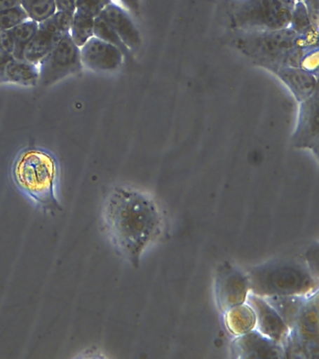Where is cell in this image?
I'll use <instances>...</instances> for the list:
<instances>
[{"label":"cell","instance_id":"cell-5","mask_svg":"<svg viewBox=\"0 0 319 359\" xmlns=\"http://www.w3.org/2000/svg\"><path fill=\"white\" fill-rule=\"evenodd\" d=\"M295 0H234L232 25L237 31L279 30L290 25Z\"/></svg>","mask_w":319,"mask_h":359},{"label":"cell","instance_id":"cell-14","mask_svg":"<svg viewBox=\"0 0 319 359\" xmlns=\"http://www.w3.org/2000/svg\"><path fill=\"white\" fill-rule=\"evenodd\" d=\"M100 16L116 31L130 52H136L141 47L142 38L138 27H136L130 13L122 6L111 2L103 10Z\"/></svg>","mask_w":319,"mask_h":359},{"label":"cell","instance_id":"cell-11","mask_svg":"<svg viewBox=\"0 0 319 359\" xmlns=\"http://www.w3.org/2000/svg\"><path fill=\"white\" fill-rule=\"evenodd\" d=\"M231 350L234 358H283L285 350L282 345L267 338L257 330L234 337Z\"/></svg>","mask_w":319,"mask_h":359},{"label":"cell","instance_id":"cell-20","mask_svg":"<svg viewBox=\"0 0 319 359\" xmlns=\"http://www.w3.org/2000/svg\"><path fill=\"white\" fill-rule=\"evenodd\" d=\"M38 29V22L30 19L11 29L13 39H15L13 58L23 59L25 50H26L29 42L32 41L33 36L37 33Z\"/></svg>","mask_w":319,"mask_h":359},{"label":"cell","instance_id":"cell-30","mask_svg":"<svg viewBox=\"0 0 319 359\" xmlns=\"http://www.w3.org/2000/svg\"><path fill=\"white\" fill-rule=\"evenodd\" d=\"M13 58V55L0 49V81H2V83H4L5 67H6L8 63H9Z\"/></svg>","mask_w":319,"mask_h":359},{"label":"cell","instance_id":"cell-18","mask_svg":"<svg viewBox=\"0 0 319 359\" xmlns=\"http://www.w3.org/2000/svg\"><path fill=\"white\" fill-rule=\"evenodd\" d=\"M310 297L280 296L264 297V299L273 306L274 310L279 313L291 330Z\"/></svg>","mask_w":319,"mask_h":359},{"label":"cell","instance_id":"cell-7","mask_svg":"<svg viewBox=\"0 0 319 359\" xmlns=\"http://www.w3.org/2000/svg\"><path fill=\"white\" fill-rule=\"evenodd\" d=\"M38 66L40 72L38 86H51L82 72L80 48L72 41L69 33L65 34Z\"/></svg>","mask_w":319,"mask_h":359},{"label":"cell","instance_id":"cell-29","mask_svg":"<svg viewBox=\"0 0 319 359\" xmlns=\"http://www.w3.org/2000/svg\"><path fill=\"white\" fill-rule=\"evenodd\" d=\"M55 8L58 11L74 14L76 11V0H54Z\"/></svg>","mask_w":319,"mask_h":359},{"label":"cell","instance_id":"cell-26","mask_svg":"<svg viewBox=\"0 0 319 359\" xmlns=\"http://www.w3.org/2000/svg\"><path fill=\"white\" fill-rule=\"evenodd\" d=\"M49 18L62 35L69 34L71 31L74 14L57 11Z\"/></svg>","mask_w":319,"mask_h":359},{"label":"cell","instance_id":"cell-17","mask_svg":"<svg viewBox=\"0 0 319 359\" xmlns=\"http://www.w3.org/2000/svg\"><path fill=\"white\" fill-rule=\"evenodd\" d=\"M61 36H62L55 35V34L47 32V31L39 27L37 33L35 34L32 41L29 42L26 50H25L24 60L36 65L40 64L46 57V55L51 52Z\"/></svg>","mask_w":319,"mask_h":359},{"label":"cell","instance_id":"cell-9","mask_svg":"<svg viewBox=\"0 0 319 359\" xmlns=\"http://www.w3.org/2000/svg\"><path fill=\"white\" fill-rule=\"evenodd\" d=\"M83 67L95 72H113L121 67L125 55L121 50L97 36L80 48Z\"/></svg>","mask_w":319,"mask_h":359},{"label":"cell","instance_id":"cell-16","mask_svg":"<svg viewBox=\"0 0 319 359\" xmlns=\"http://www.w3.org/2000/svg\"><path fill=\"white\" fill-rule=\"evenodd\" d=\"M40 79L38 65L24 59L13 58L5 67L4 83L25 87L37 86Z\"/></svg>","mask_w":319,"mask_h":359},{"label":"cell","instance_id":"cell-3","mask_svg":"<svg viewBox=\"0 0 319 359\" xmlns=\"http://www.w3.org/2000/svg\"><path fill=\"white\" fill-rule=\"evenodd\" d=\"M245 272L250 293L259 297H310L318 293V277L301 261L278 258L254 266Z\"/></svg>","mask_w":319,"mask_h":359},{"label":"cell","instance_id":"cell-19","mask_svg":"<svg viewBox=\"0 0 319 359\" xmlns=\"http://www.w3.org/2000/svg\"><path fill=\"white\" fill-rule=\"evenodd\" d=\"M94 21L92 17L75 11L69 35L76 46H83L94 36Z\"/></svg>","mask_w":319,"mask_h":359},{"label":"cell","instance_id":"cell-1","mask_svg":"<svg viewBox=\"0 0 319 359\" xmlns=\"http://www.w3.org/2000/svg\"><path fill=\"white\" fill-rule=\"evenodd\" d=\"M102 222L117 254L134 268L159 241L164 231V216L155 198L128 187H114L102 207Z\"/></svg>","mask_w":319,"mask_h":359},{"label":"cell","instance_id":"cell-2","mask_svg":"<svg viewBox=\"0 0 319 359\" xmlns=\"http://www.w3.org/2000/svg\"><path fill=\"white\" fill-rule=\"evenodd\" d=\"M60 174V164L54 154L37 147L22 150L12 167L15 187L29 204L46 215L62 210Z\"/></svg>","mask_w":319,"mask_h":359},{"label":"cell","instance_id":"cell-33","mask_svg":"<svg viewBox=\"0 0 319 359\" xmlns=\"http://www.w3.org/2000/svg\"><path fill=\"white\" fill-rule=\"evenodd\" d=\"M295 1H304V0H295Z\"/></svg>","mask_w":319,"mask_h":359},{"label":"cell","instance_id":"cell-6","mask_svg":"<svg viewBox=\"0 0 319 359\" xmlns=\"http://www.w3.org/2000/svg\"><path fill=\"white\" fill-rule=\"evenodd\" d=\"M285 358H316L319 353L318 293L309 297L290 330Z\"/></svg>","mask_w":319,"mask_h":359},{"label":"cell","instance_id":"cell-10","mask_svg":"<svg viewBox=\"0 0 319 359\" xmlns=\"http://www.w3.org/2000/svg\"><path fill=\"white\" fill-rule=\"evenodd\" d=\"M319 140L318 90L299 103L298 120L292 137L296 148L307 149L318 154Z\"/></svg>","mask_w":319,"mask_h":359},{"label":"cell","instance_id":"cell-28","mask_svg":"<svg viewBox=\"0 0 319 359\" xmlns=\"http://www.w3.org/2000/svg\"><path fill=\"white\" fill-rule=\"evenodd\" d=\"M304 3L313 25H318L319 0H304Z\"/></svg>","mask_w":319,"mask_h":359},{"label":"cell","instance_id":"cell-32","mask_svg":"<svg viewBox=\"0 0 319 359\" xmlns=\"http://www.w3.org/2000/svg\"><path fill=\"white\" fill-rule=\"evenodd\" d=\"M21 6V0H0V11Z\"/></svg>","mask_w":319,"mask_h":359},{"label":"cell","instance_id":"cell-25","mask_svg":"<svg viewBox=\"0 0 319 359\" xmlns=\"http://www.w3.org/2000/svg\"><path fill=\"white\" fill-rule=\"evenodd\" d=\"M113 0H76V11L97 18Z\"/></svg>","mask_w":319,"mask_h":359},{"label":"cell","instance_id":"cell-13","mask_svg":"<svg viewBox=\"0 0 319 359\" xmlns=\"http://www.w3.org/2000/svg\"><path fill=\"white\" fill-rule=\"evenodd\" d=\"M276 74L290 89L299 103L318 91V77L299 67L270 66L266 67Z\"/></svg>","mask_w":319,"mask_h":359},{"label":"cell","instance_id":"cell-12","mask_svg":"<svg viewBox=\"0 0 319 359\" xmlns=\"http://www.w3.org/2000/svg\"><path fill=\"white\" fill-rule=\"evenodd\" d=\"M247 302L253 307L257 316L256 330L283 347L287 344L290 328L274 310L273 306L257 294H249Z\"/></svg>","mask_w":319,"mask_h":359},{"label":"cell","instance_id":"cell-15","mask_svg":"<svg viewBox=\"0 0 319 359\" xmlns=\"http://www.w3.org/2000/svg\"><path fill=\"white\" fill-rule=\"evenodd\" d=\"M222 313L224 324L233 337L243 335L256 330V313L248 302L229 308Z\"/></svg>","mask_w":319,"mask_h":359},{"label":"cell","instance_id":"cell-27","mask_svg":"<svg viewBox=\"0 0 319 359\" xmlns=\"http://www.w3.org/2000/svg\"><path fill=\"white\" fill-rule=\"evenodd\" d=\"M0 49L11 53V55H13V50H15V39H13L11 29H0Z\"/></svg>","mask_w":319,"mask_h":359},{"label":"cell","instance_id":"cell-8","mask_svg":"<svg viewBox=\"0 0 319 359\" xmlns=\"http://www.w3.org/2000/svg\"><path fill=\"white\" fill-rule=\"evenodd\" d=\"M249 294L250 285L246 272L231 263L220 265L215 274V297L221 313L247 302Z\"/></svg>","mask_w":319,"mask_h":359},{"label":"cell","instance_id":"cell-4","mask_svg":"<svg viewBox=\"0 0 319 359\" xmlns=\"http://www.w3.org/2000/svg\"><path fill=\"white\" fill-rule=\"evenodd\" d=\"M235 46L263 67H299L307 49L290 27L279 30L238 31ZM315 50V49H313Z\"/></svg>","mask_w":319,"mask_h":359},{"label":"cell","instance_id":"cell-22","mask_svg":"<svg viewBox=\"0 0 319 359\" xmlns=\"http://www.w3.org/2000/svg\"><path fill=\"white\" fill-rule=\"evenodd\" d=\"M94 36L118 48L123 53V55H125V57L130 56V50L123 43L121 39L117 35L116 31H114L111 25L100 16L95 18Z\"/></svg>","mask_w":319,"mask_h":359},{"label":"cell","instance_id":"cell-21","mask_svg":"<svg viewBox=\"0 0 319 359\" xmlns=\"http://www.w3.org/2000/svg\"><path fill=\"white\" fill-rule=\"evenodd\" d=\"M21 7L26 11L29 18L38 24L57 11L54 0H21Z\"/></svg>","mask_w":319,"mask_h":359},{"label":"cell","instance_id":"cell-23","mask_svg":"<svg viewBox=\"0 0 319 359\" xmlns=\"http://www.w3.org/2000/svg\"><path fill=\"white\" fill-rule=\"evenodd\" d=\"M313 25H313L312 21H311L309 13H308L304 1H295L292 11H291L288 27L298 35H301V34H304L308 29H310Z\"/></svg>","mask_w":319,"mask_h":359},{"label":"cell","instance_id":"cell-31","mask_svg":"<svg viewBox=\"0 0 319 359\" xmlns=\"http://www.w3.org/2000/svg\"><path fill=\"white\" fill-rule=\"evenodd\" d=\"M114 1L119 2L123 6V8L130 13L135 14L139 13L140 11V0H114ZM114 2V0H113Z\"/></svg>","mask_w":319,"mask_h":359},{"label":"cell","instance_id":"cell-24","mask_svg":"<svg viewBox=\"0 0 319 359\" xmlns=\"http://www.w3.org/2000/svg\"><path fill=\"white\" fill-rule=\"evenodd\" d=\"M29 16L21 6L0 11V29L10 30L16 25L29 20Z\"/></svg>","mask_w":319,"mask_h":359}]
</instances>
